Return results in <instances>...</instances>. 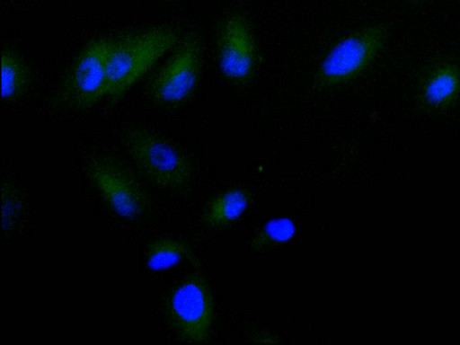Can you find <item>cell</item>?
I'll list each match as a JSON object with an SVG mask.
<instances>
[{
  "instance_id": "obj_1",
  "label": "cell",
  "mask_w": 460,
  "mask_h": 345,
  "mask_svg": "<svg viewBox=\"0 0 460 345\" xmlns=\"http://www.w3.org/2000/svg\"><path fill=\"white\" fill-rule=\"evenodd\" d=\"M180 40L178 31L170 27L146 29L112 40L106 97H121Z\"/></svg>"
},
{
  "instance_id": "obj_2",
  "label": "cell",
  "mask_w": 460,
  "mask_h": 345,
  "mask_svg": "<svg viewBox=\"0 0 460 345\" xmlns=\"http://www.w3.org/2000/svg\"><path fill=\"white\" fill-rule=\"evenodd\" d=\"M122 141L137 167L159 187L175 193L184 192L192 180L186 155L175 146L143 128H129Z\"/></svg>"
},
{
  "instance_id": "obj_3",
  "label": "cell",
  "mask_w": 460,
  "mask_h": 345,
  "mask_svg": "<svg viewBox=\"0 0 460 345\" xmlns=\"http://www.w3.org/2000/svg\"><path fill=\"white\" fill-rule=\"evenodd\" d=\"M386 29L372 24L340 40L325 55L317 70L316 81L323 86H335L359 75L385 45Z\"/></svg>"
},
{
  "instance_id": "obj_4",
  "label": "cell",
  "mask_w": 460,
  "mask_h": 345,
  "mask_svg": "<svg viewBox=\"0 0 460 345\" xmlns=\"http://www.w3.org/2000/svg\"><path fill=\"white\" fill-rule=\"evenodd\" d=\"M112 39L89 42L75 60L61 91L62 102L87 109L107 96L108 63Z\"/></svg>"
},
{
  "instance_id": "obj_5",
  "label": "cell",
  "mask_w": 460,
  "mask_h": 345,
  "mask_svg": "<svg viewBox=\"0 0 460 345\" xmlns=\"http://www.w3.org/2000/svg\"><path fill=\"white\" fill-rule=\"evenodd\" d=\"M201 66V42L193 32L180 40L166 64L155 75L150 93L161 104L174 105L194 91Z\"/></svg>"
},
{
  "instance_id": "obj_6",
  "label": "cell",
  "mask_w": 460,
  "mask_h": 345,
  "mask_svg": "<svg viewBox=\"0 0 460 345\" xmlns=\"http://www.w3.org/2000/svg\"><path fill=\"white\" fill-rule=\"evenodd\" d=\"M168 315L178 335L189 342L208 339L213 321V298L209 287L200 276L184 279L172 292Z\"/></svg>"
},
{
  "instance_id": "obj_7",
  "label": "cell",
  "mask_w": 460,
  "mask_h": 345,
  "mask_svg": "<svg viewBox=\"0 0 460 345\" xmlns=\"http://www.w3.org/2000/svg\"><path fill=\"white\" fill-rule=\"evenodd\" d=\"M87 172L93 185L119 217L132 219L146 207L144 192L137 181L114 161L94 156L87 164Z\"/></svg>"
},
{
  "instance_id": "obj_8",
  "label": "cell",
  "mask_w": 460,
  "mask_h": 345,
  "mask_svg": "<svg viewBox=\"0 0 460 345\" xmlns=\"http://www.w3.org/2000/svg\"><path fill=\"white\" fill-rule=\"evenodd\" d=\"M221 72L234 83L251 79L256 66V48L247 19L240 14L229 15L222 23L217 41Z\"/></svg>"
},
{
  "instance_id": "obj_9",
  "label": "cell",
  "mask_w": 460,
  "mask_h": 345,
  "mask_svg": "<svg viewBox=\"0 0 460 345\" xmlns=\"http://www.w3.org/2000/svg\"><path fill=\"white\" fill-rule=\"evenodd\" d=\"M460 95V67L453 62L435 66L426 76L421 88L423 103L441 110L451 106Z\"/></svg>"
},
{
  "instance_id": "obj_10",
  "label": "cell",
  "mask_w": 460,
  "mask_h": 345,
  "mask_svg": "<svg viewBox=\"0 0 460 345\" xmlns=\"http://www.w3.org/2000/svg\"><path fill=\"white\" fill-rule=\"evenodd\" d=\"M249 203V193L243 189L228 190L210 203L206 215V222L212 227L223 228L238 218Z\"/></svg>"
},
{
  "instance_id": "obj_11",
  "label": "cell",
  "mask_w": 460,
  "mask_h": 345,
  "mask_svg": "<svg viewBox=\"0 0 460 345\" xmlns=\"http://www.w3.org/2000/svg\"><path fill=\"white\" fill-rule=\"evenodd\" d=\"M2 98L12 101L21 96L30 83V73L25 62L13 51L1 53Z\"/></svg>"
},
{
  "instance_id": "obj_12",
  "label": "cell",
  "mask_w": 460,
  "mask_h": 345,
  "mask_svg": "<svg viewBox=\"0 0 460 345\" xmlns=\"http://www.w3.org/2000/svg\"><path fill=\"white\" fill-rule=\"evenodd\" d=\"M188 252L187 246L178 240L160 239L149 246L146 265L152 270H166L178 264Z\"/></svg>"
},
{
  "instance_id": "obj_13",
  "label": "cell",
  "mask_w": 460,
  "mask_h": 345,
  "mask_svg": "<svg viewBox=\"0 0 460 345\" xmlns=\"http://www.w3.org/2000/svg\"><path fill=\"white\" fill-rule=\"evenodd\" d=\"M296 226L288 217H279L268 221L257 233L251 243L254 251L266 250L287 243L295 234Z\"/></svg>"
},
{
  "instance_id": "obj_14",
  "label": "cell",
  "mask_w": 460,
  "mask_h": 345,
  "mask_svg": "<svg viewBox=\"0 0 460 345\" xmlns=\"http://www.w3.org/2000/svg\"><path fill=\"white\" fill-rule=\"evenodd\" d=\"M10 190L3 189L2 219L3 228L7 229L13 222L19 210L18 200L12 195Z\"/></svg>"
}]
</instances>
